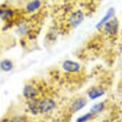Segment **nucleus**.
<instances>
[{"mask_svg":"<svg viewBox=\"0 0 122 122\" xmlns=\"http://www.w3.org/2000/svg\"><path fill=\"white\" fill-rule=\"evenodd\" d=\"M103 109V104L102 103H98L95 104V106H93V107L91 109V112L95 113V112H100Z\"/></svg>","mask_w":122,"mask_h":122,"instance_id":"9b49d317","label":"nucleus"},{"mask_svg":"<svg viewBox=\"0 0 122 122\" xmlns=\"http://www.w3.org/2000/svg\"><path fill=\"white\" fill-rule=\"evenodd\" d=\"M113 14H114V10H113V8H111V9H109L108 12H107V14L105 15V17H104V18L102 19V20L99 22V23L97 25V28H99L100 26H102L103 24H105V23L111 17V16L113 15Z\"/></svg>","mask_w":122,"mask_h":122,"instance_id":"9d476101","label":"nucleus"},{"mask_svg":"<svg viewBox=\"0 0 122 122\" xmlns=\"http://www.w3.org/2000/svg\"><path fill=\"white\" fill-rule=\"evenodd\" d=\"M92 114L91 113H87V114H84L83 116H81L77 120V122H85L91 117Z\"/></svg>","mask_w":122,"mask_h":122,"instance_id":"f8f14e48","label":"nucleus"},{"mask_svg":"<svg viewBox=\"0 0 122 122\" xmlns=\"http://www.w3.org/2000/svg\"><path fill=\"white\" fill-rule=\"evenodd\" d=\"M41 3L39 0H33L27 5L26 10L28 12H33L40 8Z\"/></svg>","mask_w":122,"mask_h":122,"instance_id":"6e6552de","label":"nucleus"},{"mask_svg":"<svg viewBox=\"0 0 122 122\" xmlns=\"http://www.w3.org/2000/svg\"><path fill=\"white\" fill-rule=\"evenodd\" d=\"M84 19V14L83 12L80 10L77 11H75L70 15V18L68 19V21L70 22V24L72 26H76L79 24Z\"/></svg>","mask_w":122,"mask_h":122,"instance_id":"f03ea898","label":"nucleus"},{"mask_svg":"<svg viewBox=\"0 0 122 122\" xmlns=\"http://www.w3.org/2000/svg\"><path fill=\"white\" fill-rule=\"evenodd\" d=\"M63 68L65 71L68 72H77L80 69V65L77 63L74 62L73 61L66 60L63 63Z\"/></svg>","mask_w":122,"mask_h":122,"instance_id":"7ed1b4c3","label":"nucleus"},{"mask_svg":"<svg viewBox=\"0 0 122 122\" xmlns=\"http://www.w3.org/2000/svg\"><path fill=\"white\" fill-rule=\"evenodd\" d=\"M118 28V22L116 20H111L110 22H107L105 26V30L107 33L113 35L117 32Z\"/></svg>","mask_w":122,"mask_h":122,"instance_id":"39448f33","label":"nucleus"},{"mask_svg":"<svg viewBox=\"0 0 122 122\" xmlns=\"http://www.w3.org/2000/svg\"><path fill=\"white\" fill-rule=\"evenodd\" d=\"M86 104V100L83 98H79L76 99L72 105V110L74 112L81 110Z\"/></svg>","mask_w":122,"mask_h":122,"instance_id":"423d86ee","label":"nucleus"},{"mask_svg":"<svg viewBox=\"0 0 122 122\" xmlns=\"http://www.w3.org/2000/svg\"><path fill=\"white\" fill-rule=\"evenodd\" d=\"M104 90H102V88H95L89 92L88 95L92 99H96L102 96V95L104 94Z\"/></svg>","mask_w":122,"mask_h":122,"instance_id":"0eeeda50","label":"nucleus"},{"mask_svg":"<svg viewBox=\"0 0 122 122\" xmlns=\"http://www.w3.org/2000/svg\"><path fill=\"white\" fill-rule=\"evenodd\" d=\"M0 67L3 71L5 72H8L12 70L13 68V64L10 60H5L3 61H1L0 64Z\"/></svg>","mask_w":122,"mask_h":122,"instance_id":"1a4fd4ad","label":"nucleus"},{"mask_svg":"<svg viewBox=\"0 0 122 122\" xmlns=\"http://www.w3.org/2000/svg\"><path fill=\"white\" fill-rule=\"evenodd\" d=\"M55 105L56 103L54 100L51 98H46L41 102H33L30 106V109L33 111L36 110V111H39L40 112H46L52 110L55 107Z\"/></svg>","mask_w":122,"mask_h":122,"instance_id":"f257e3e1","label":"nucleus"},{"mask_svg":"<svg viewBox=\"0 0 122 122\" xmlns=\"http://www.w3.org/2000/svg\"><path fill=\"white\" fill-rule=\"evenodd\" d=\"M24 96L27 98L29 99H33L36 97L37 95V92H36V88H34L31 85H26L24 87Z\"/></svg>","mask_w":122,"mask_h":122,"instance_id":"20e7f679","label":"nucleus"}]
</instances>
